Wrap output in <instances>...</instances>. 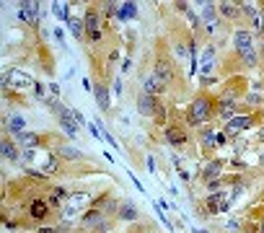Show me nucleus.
<instances>
[{"label": "nucleus", "mask_w": 264, "mask_h": 233, "mask_svg": "<svg viewBox=\"0 0 264 233\" xmlns=\"http://www.w3.org/2000/svg\"><path fill=\"white\" fill-rule=\"evenodd\" d=\"M101 217H104L101 207H99V210H88V215L83 217V223H86V225H96V228H99V223H101Z\"/></svg>", "instance_id": "aec40b11"}, {"label": "nucleus", "mask_w": 264, "mask_h": 233, "mask_svg": "<svg viewBox=\"0 0 264 233\" xmlns=\"http://www.w3.org/2000/svg\"><path fill=\"white\" fill-rule=\"evenodd\" d=\"M155 109H158V99L150 96V93H137V112L143 117H155Z\"/></svg>", "instance_id": "20e7f679"}, {"label": "nucleus", "mask_w": 264, "mask_h": 233, "mask_svg": "<svg viewBox=\"0 0 264 233\" xmlns=\"http://www.w3.org/2000/svg\"><path fill=\"white\" fill-rule=\"evenodd\" d=\"M241 65H246V68H256V65H259V57H256V52H248V55H243V57H241Z\"/></svg>", "instance_id": "b1692460"}, {"label": "nucleus", "mask_w": 264, "mask_h": 233, "mask_svg": "<svg viewBox=\"0 0 264 233\" xmlns=\"http://www.w3.org/2000/svg\"><path fill=\"white\" fill-rule=\"evenodd\" d=\"M233 47H236V52L243 57L248 52H254V39L248 31H236V37H233Z\"/></svg>", "instance_id": "39448f33"}, {"label": "nucleus", "mask_w": 264, "mask_h": 233, "mask_svg": "<svg viewBox=\"0 0 264 233\" xmlns=\"http://www.w3.org/2000/svg\"><path fill=\"white\" fill-rule=\"evenodd\" d=\"M114 93H122V81H119V78L114 81Z\"/></svg>", "instance_id": "2f4dec72"}, {"label": "nucleus", "mask_w": 264, "mask_h": 233, "mask_svg": "<svg viewBox=\"0 0 264 233\" xmlns=\"http://www.w3.org/2000/svg\"><path fill=\"white\" fill-rule=\"evenodd\" d=\"M256 122H259L256 117H233V119L228 122V135H236V132H241V130L254 127Z\"/></svg>", "instance_id": "423d86ee"}, {"label": "nucleus", "mask_w": 264, "mask_h": 233, "mask_svg": "<svg viewBox=\"0 0 264 233\" xmlns=\"http://www.w3.org/2000/svg\"><path fill=\"white\" fill-rule=\"evenodd\" d=\"M68 26H70V34L75 39H83L86 37V21L83 19H75V16H70L68 19Z\"/></svg>", "instance_id": "9d476101"}, {"label": "nucleus", "mask_w": 264, "mask_h": 233, "mask_svg": "<svg viewBox=\"0 0 264 233\" xmlns=\"http://www.w3.org/2000/svg\"><path fill=\"white\" fill-rule=\"evenodd\" d=\"M117 210H119L122 220H137V210H135V205H130V202H122V207H117Z\"/></svg>", "instance_id": "a211bd4d"}, {"label": "nucleus", "mask_w": 264, "mask_h": 233, "mask_svg": "<svg viewBox=\"0 0 264 233\" xmlns=\"http://www.w3.org/2000/svg\"><path fill=\"white\" fill-rule=\"evenodd\" d=\"M24 124H26V122H24L21 117H13V119H11V130H13L16 135H21V132H24Z\"/></svg>", "instance_id": "a878e982"}, {"label": "nucleus", "mask_w": 264, "mask_h": 233, "mask_svg": "<svg viewBox=\"0 0 264 233\" xmlns=\"http://www.w3.org/2000/svg\"><path fill=\"white\" fill-rule=\"evenodd\" d=\"M57 155H62V158H68V161H78V158H81V150H75L70 145H60L57 148Z\"/></svg>", "instance_id": "6ab92c4d"}, {"label": "nucleus", "mask_w": 264, "mask_h": 233, "mask_svg": "<svg viewBox=\"0 0 264 233\" xmlns=\"http://www.w3.org/2000/svg\"><path fill=\"white\" fill-rule=\"evenodd\" d=\"M243 101H246L248 106H259V104H261V96H259V93H248Z\"/></svg>", "instance_id": "cd10ccee"}, {"label": "nucleus", "mask_w": 264, "mask_h": 233, "mask_svg": "<svg viewBox=\"0 0 264 233\" xmlns=\"http://www.w3.org/2000/svg\"><path fill=\"white\" fill-rule=\"evenodd\" d=\"M202 143H205V150H210L212 148V130H202Z\"/></svg>", "instance_id": "bb28decb"}, {"label": "nucleus", "mask_w": 264, "mask_h": 233, "mask_svg": "<svg viewBox=\"0 0 264 233\" xmlns=\"http://www.w3.org/2000/svg\"><path fill=\"white\" fill-rule=\"evenodd\" d=\"M153 75H158L161 81L168 86V83H171V78H174V68H171V62H168V60L161 57L158 62H155V73H153Z\"/></svg>", "instance_id": "6e6552de"}, {"label": "nucleus", "mask_w": 264, "mask_h": 233, "mask_svg": "<svg viewBox=\"0 0 264 233\" xmlns=\"http://www.w3.org/2000/svg\"><path fill=\"white\" fill-rule=\"evenodd\" d=\"M11 81H13L16 86H34V81H31L29 75L19 73V70H13V73H11Z\"/></svg>", "instance_id": "412c9836"}, {"label": "nucleus", "mask_w": 264, "mask_h": 233, "mask_svg": "<svg viewBox=\"0 0 264 233\" xmlns=\"http://www.w3.org/2000/svg\"><path fill=\"white\" fill-rule=\"evenodd\" d=\"M217 11H220V16H225V19H238L241 16V3H220Z\"/></svg>", "instance_id": "ddd939ff"}, {"label": "nucleus", "mask_w": 264, "mask_h": 233, "mask_svg": "<svg viewBox=\"0 0 264 233\" xmlns=\"http://www.w3.org/2000/svg\"><path fill=\"white\" fill-rule=\"evenodd\" d=\"M104 16H119V8H117V3H101V8H99Z\"/></svg>", "instance_id": "393cba45"}, {"label": "nucleus", "mask_w": 264, "mask_h": 233, "mask_svg": "<svg viewBox=\"0 0 264 233\" xmlns=\"http://www.w3.org/2000/svg\"><path fill=\"white\" fill-rule=\"evenodd\" d=\"M52 13H55V19H70V13H68V3H55L52 6Z\"/></svg>", "instance_id": "4be33fe9"}, {"label": "nucleus", "mask_w": 264, "mask_h": 233, "mask_svg": "<svg viewBox=\"0 0 264 233\" xmlns=\"http://www.w3.org/2000/svg\"><path fill=\"white\" fill-rule=\"evenodd\" d=\"M163 135H166V140H168L174 148H181V145L186 143V132H184L181 127H176V124H168Z\"/></svg>", "instance_id": "0eeeda50"}, {"label": "nucleus", "mask_w": 264, "mask_h": 233, "mask_svg": "<svg viewBox=\"0 0 264 233\" xmlns=\"http://www.w3.org/2000/svg\"><path fill=\"white\" fill-rule=\"evenodd\" d=\"M259 233H264V217H261V223H259Z\"/></svg>", "instance_id": "72a5a7b5"}, {"label": "nucleus", "mask_w": 264, "mask_h": 233, "mask_svg": "<svg viewBox=\"0 0 264 233\" xmlns=\"http://www.w3.org/2000/svg\"><path fill=\"white\" fill-rule=\"evenodd\" d=\"M212 109H215L212 96H207V93H202V96H197V99L192 101L186 119H189V124H205V122L212 117Z\"/></svg>", "instance_id": "f257e3e1"}, {"label": "nucleus", "mask_w": 264, "mask_h": 233, "mask_svg": "<svg viewBox=\"0 0 264 233\" xmlns=\"http://www.w3.org/2000/svg\"><path fill=\"white\" fill-rule=\"evenodd\" d=\"M73 119H75L78 124H88V122H86V117H83L81 112H78V109H73Z\"/></svg>", "instance_id": "c756f323"}, {"label": "nucleus", "mask_w": 264, "mask_h": 233, "mask_svg": "<svg viewBox=\"0 0 264 233\" xmlns=\"http://www.w3.org/2000/svg\"><path fill=\"white\" fill-rule=\"evenodd\" d=\"M143 91H145V93H150V96H158V93H163V91H166V83L161 81L158 75H150V78H145Z\"/></svg>", "instance_id": "1a4fd4ad"}, {"label": "nucleus", "mask_w": 264, "mask_h": 233, "mask_svg": "<svg viewBox=\"0 0 264 233\" xmlns=\"http://www.w3.org/2000/svg\"><path fill=\"white\" fill-rule=\"evenodd\" d=\"M259 31L264 34V11H261V19H259Z\"/></svg>", "instance_id": "473e14b6"}, {"label": "nucleus", "mask_w": 264, "mask_h": 233, "mask_svg": "<svg viewBox=\"0 0 264 233\" xmlns=\"http://www.w3.org/2000/svg\"><path fill=\"white\" fill-rule=\"evenodd\" d=\"M153 119L158 122V124L166 119V106H163V104H158V109H155V117H153Z\"/></svg>", "instance_id": "c85d7f7f"}, {"label": "nucleus", "mask_w": 264, "mask_h": 233, "mask_svg": "<svg viewBox=\"0 0 264 233\" xmlns=\"http://www.w3.org/2000/svg\"><path fill=\"white\" fill-rule=\"evenodd\" d=\"M145 233H155V230H145Z\"/></svg>", "instance_id": "c9c22d12"}, {"label": "nucleus", "mask_w": 264, "mask_h": 233, "mask_svg": "<svg viewBox=\"0 0 264 233\" xmlns=\"http://www.w3.org/2000/svg\"><path fill=\"white\" fill-rule=\"evenodd\" d=\"M205 8H202V19H205L210 26H215V8H212V3H202Z\"/></svg>", "instance_id": "5701e85b"}, {"label": "nucleus", "mask_w": 264, "mask_h": 233, "mask_svg": "<svg viewBox=\"0 0 264 233\" xmlns=\"http://www.w3.org/2000/svg\"><path fill=\"white\" fill-rule=\"evenodd\" d=\"M93 93H96V104H99V109H101V112H109V93H106V86L96 83Z\"/></svg>", "instance_id": "4468645a"}, {"label": "nucleus", "mask_w": 264, "mask_h": 233, "mask_svg": "<svg viewBox=\"0 0 264 233\" xmlns=\"http://www.w3.org/2000/svg\"><path fill=\"white\" fill-rule=\"evenodd\" d=\"M223 174V161H212L205 171H202V179H205V181H212L215 176H220Z\"/></svg>", "instance_id": "2eb2a0df"}, {"label": "nucleus", "mask_w": 264, "mask_h": 233, "mask_svg": "<svg viewBox=\"0 0 264 233\" xmlns=\"http://www.w3.org/2000/svg\"><path fill=\"white\" fill-rule=\"evenodd\" d=\"M16 143H19L21 148H26V150H31V148H37L42 140L37 135H31V132H21V135H16Z\"/></svg>", "instance_id": "9b49d317"}, {"label": "nucleus", "mask_w": 264, "mask_h": 233, "mask_svg": "<svg viewBox=\"0 0 264 233\" xmlns=\"http://www.w3.org/2000/svg\"><path fill=\"white\" fill-rule=\"evenodd\" d=\"M60 127L68 132V137H78V122L73 117H60Z\"/></svg>", "instance_id": "f3484780"}, {"label": "nucleus", "mask_w": 264, "mask_h": 233, "mask_svg": "<svg viewBox=\"0 0 264 233\" xmlns=\"http://www.w3.org/2000/svg\"><path fill=\"white\" fill-rule=\"evenodd\" d=\"M29 215H31V220H44V217H47V205L42 199H34L29 205Z\"/></svg>", "instance_id": "f8f14e48"}, {"label": "nucleus", "mask_w": 264, "mask_h": 233, "mask_svg": "<svg viewBox=\"0 0 264 233\" xmlns=\"http://www.w3.org/2000/svg\"><path fill=\"white\" fill-rule=\"evenodd\" d=\"M86 37L91 39V42H99L101 39V11L99 8H88L86 11Z\"/></svg>", "instance_id": "f03ea898"}, {"label": "nucleus", "mask_w": 264, "mask_h": 233, "mask_svg": "<svg viewBox=\"0 0 264 233\" xmlns=\"http://www.w3.org/2000/svg\"><path fill=\"white\" fill-rule=\"evenodd\" d=\"M243 88H246V81H243V78H233V81L225 86V91H223V96H220V104H228V106H233V104H236V99H238V96H243Z\"/></svg>", "instance_id": "7ed1b4c3"}, {"label": "nucleus", "mask_w": 264, "mask_h": 233, "mask_svg": "<svg viewBox=\"0 0 264 233\" xmlns=\"http://www.w3.org/2000/svg\"><path fill=\"white\" fill-rule=\"evenodd\" d=\"M93 233H96V230H93Z\"/></svg>", "instance_id": "e433bc0d"}, {"label": "nucleus", "mask_w": 264, "mask_h": 233, "mask_svg": "<svg viewBox=\"0 0 264 233\" xmlns=\"http://www.w3.org/2000/svg\"><path fill=\"white\" fill-rule=\"evenodd\" d=\"M194 233H205V230H194Z\"/></svg>", "instance_id": "f704fd0d"}, {"label": "nucleus", "mask_w": 264, "mask_h": 233, "mask_svg": "<svg viewBox=\"0 0 264 233\" xmlns=\"http://www.w3.org/2000/svg\"><path fill=\"white\" fill-rule=\"evenodd\" d=\"M3 158L6 161H19L21 158L19 148H16V143H11V140H3Z\"/></svg>", "instance_id": "dca6fc26"}, {"label": "nucleus", "mask_w": 264, "mask_h": 233, "mask_svg": "<svg viewBox=\"0 0 264 233\" xmlns=\"http://www.w3.org/2000/svg\"><path fill=\"white\" fill-rule=\"evenodd\" d=\"M88 130H91L93 137H99V127H96V124H91V122H88Z\"/></svg>", "instance_id": "7c9ffc66"}]
</instances>
